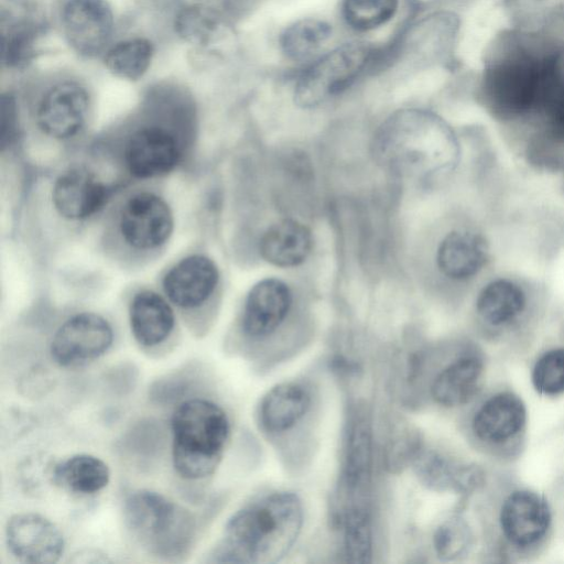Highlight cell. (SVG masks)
I'll use <instances>...</instances> for the list:
<instances>
[{
	"mask_svg": "<svg viewBox=\"0 0 564 564\" xmlns=\"http://www.w3.org/2000/svg\"><path fill=\"white\" fill-rule=\"evenodd\" d=\"M109 194L108 185L94 172L76 166L55 180L52 200L62 217L82 220L97 213L106 204Z\"/></svg>",
	"mask_w": 564,
	"mask_h": 564,
	"instance_id": "2e32d148",
	"label": "cell"
},
{
	"mask_svg": "<svg viewBox=\"0 0 564 564\" xmlns=\"http://www.w3.org/2000/svg\"><path fill=\"white\" fill-rule=\"evenodd\" d=\"M500 24L527 31H564V0H495Z\"/></svg>",
	"mask_w": 564,
	"mask_h": 564,
	"instance_id": "603a6c76",
	"label": "cell"
},
{
	"mask_svg": "<svg viewBox=\"0 0 564 564\" xmlns=\"http://www.w3.org/2000/svg\"><path fill=\"white\" fill-rule=\"evenodd\" d=\"M312 247V234L306 226L293 219H283L265 230L259 249L269 263L292 268L306 260Z\"/></svg>",
	"mask_w": 564,
	"mask_h": 564,
	"instance_id": "44dd1931",
	"label": "cell"
},
{
	"mask_svg": "<svg viewBox=\"0 0 564 564\" xmlns=\"http://www.w3.org/2000/svg\"><path fill=\"white\" fill-rule=\"evenodd\" d=\"M52 478L56 485L72 492L89 495L108 485L110 470L102 459L89 454H77L56 464Z\"/></svg>",
	"mask_w": 564,
	"mask_h": 564,
	"instance_id": "484cf974",
	"label": "cell"
},
{
	"mask_svg": "<svg viewBox=\"0 0 564 564\" xmlns=\"http://www.w3.org/2000/svg\"><path fill=\"white\" fill-rule=\"evenodd\" d=\"M532 383L544 395L564 393V348L551 349L536 360Z\"/></svg>",
	"mask_w": 564,
	"mask_h": 564,
	"instance_id": "d6a6232c",
	"label": "cell"
},
{
	"mask_svg": "<svg viewBox=\"0 0 564 564\" xmlns=\"http://www.w3.org/2000/svg\"><path fill=\"white\" fill-rule=\"evenodd\" d=\"M551 510L543 497L528 489L514 490L503 500L499 525L503 538L516 547L535 546L551 525Z\"/></svg>",
	"mask_w": 564,
	"mask_h": 564,
	"instance_id": "5bb4252c",
	"label": "cell"
},
{
	"mask_svg": "<svg viewBox=\"0 0 564 564\" xmlns=\"http://www.w3.org/2000/svg\"><path fill=\"white\" fill-rule=\"evenodd\" d=\"M485 239L470 231L454 230L441 241L436 252L438 270L453 280L474 276L487 261Z\"/></svg>",
	"mask_w": 564,
	"mask_h": 564,
	"instance_id": "d6986e66",
	"label": "cell"
},
{
	"mask_svg": "<svg viewBox=\"0 0 564 564\" xmlns=\"http://www.w3.org/2000/svg\"><path fill=\"white\" fill-rule=\"evenodd\" d=\"M344 553L351 563H367L372 553L369 512L364 503H349L343 518Z\"/></svg>",
	"mask_w": 564,
	"mask_h": 564,
	"instance_id": "4dcf8cb0",
	"label": "cell"
},
{
	"mask_svg": "<svg viewBox=\"0 0 564 564\" xmlns=\"http://www.w3.org/2000/svg\"><path fill=\"white\" fill-rule=\"evenodd\" d=\"M416 469L427 485L443 489L469 490L481 476L477 468L453 464L437 454L420 455Z\"/></svg>",
	"mask_w": 564,
	"mask_h": 564,
	"instance_id": "f1b7e54d",
	"label": "cell"
},
{
	"mask_svg": "<svg viewBox=\"0 0 564 564\" xmlns=\"http://www.w3.org/2000/svg\"><path fill=\"white\" fill-rule=\"evenodd\" d=\"M338 30L336 20L321 14L293 18L274 35L276 54L289 70L300 68L334 45Z\"/></svg>",
	"mask_w": 564,
	"mask_h": 564,
	"instance_id": "9c48e42d",
	"label": "cell"
},
{
	"mask_svg": "<svg viewBox=\"0 0 564 564\" xmlns=\"http://www.w3.org/2000/svg\"><path fill=\"white\" fill-rule=\"evenodd\" d=\"M292 302L289 286L278 279H264L249 291L242 312L243 332L253 338L273 333L286 317Z\"/></svg>",
	"mask_w": 564,
	"mask_h": 564,
	"instance_id": "ac0fdd59",
	"label": "cell"
},
{
	"mask_svg": "<svg viewBox=\"0 0 564 564\" xmlns=\"http://www.w3.org/2000/svg\"><path fill=\"white\" fill-rule=\"evenodd\" d=\"M527 422V410L521 398L511 391L488 397L476 410L471 430L477 440L500 446L516 440Z\"/></svg>",
	"mask_w": 564,
	"mask_h": 564,
	"instance_id": "e0dca14e",
	"label": "cell"
},
{
	"mask_svg": "<svg viewBox=\"0 0 564 564\" xmlns=\"http://www.w3.org/2000/svg\"><path fill=\"white\" fill-rule=\"evenodd\" d=\"M412 0H338L336 22L348 37L381 41L386 31L393 34L412 12Z\"/></svg>",
	"mask_w": 564,
	"mask_h": 564,
	"instance_id": "7c38bea8",
	"label": "cell"
},
{
	"mask_svg": "<svg viewBox=\"0 0 564 564\" xmlns=\"http://www.w3.org/2000/svg\"><path fill=\"white\" fill-rule=\"evenodd\" d=\"M471 538V531L463 519H448L434 533L435 553L443 560L459 557L468 551Z\"/></svg>",
	"mask_w": 564,
	"mask_h": 564,
	"instance_id": "836d02e7",
	"label": "cell"
},
{
	"mask_svg": "<svg viewBox=\"0 0 564 564\" xmlns=\"http://www.w3.org/2000/svg\"><path fill=\"white\" fill-rule=\"evenodd\" d=\"M381 42L346 36L306 65L289 70L294 104L315 109L378 76Z\"/></svg>",
	"mask_w": 564,
	"mask_h": 564,
	"instance_id": "3957f363",
	"label": "cell"
},
{
	"mask_svg": "<svg viewBox=\"0 0 564 564\" xmlns=\"http://www.w3.org/2000/svg\"><path fill=\"white\" fill-rule=\"evenodd\" d=\"M129 319L133 337L145 347L164 341L175 325L174 312L169 302L149 290L133 296L129 307Z\"/></svg>",
	"mask_w": 564,
	"mask_h": 564,
	"instance_id": "ffe728a7",
	"label": "cell"
},
{
	"mask_svg": "<svg viewBox=\"0 0 564 564\" xmlns=\"http://www.w3.org/2000/svg\"><path fill=\"white\" fill-rule=\"evenodd\" d=\"M524 307V292L518 284L506 279L486 284L476 301L479 317L492 327L510 325L521 315Z\"/></svg>",
	"mask_w": 564,
	"mask_h": 564,
	"instance_id": "d4e9b609",
	"label": "cell"
},
{
	"mask_svg": "<svg viewBox=\"0 0 564 564\" xmlns=\"http://www.w3.org/2000/svg\"><path fill=\"white\" fill-rule=\"evenodd\" d=\"M89 110V95L84 86L75 82H63L52 86L41 98L35 121L47 137L67 140L84 128Z\"/></svg>",
	"mask_w": 564,
	"mask_h": 564,
	"instance_id": "8fae6325",
	"label": "cell"
},
{
	"mask_svg": "<svg viewBox=\"0 0 564 564\" xmlns=\"http://www.w3.org/2000/svg\"><path fill=\"white\" fill-rule=\"evenodd\" d=\"M183 156L180 139L170 129L147 124L133 130L123 143L122 159L137 178H152L171 172Z\"/></svg>",
	"mask_w": 564,
	"mask_h": 564,
	"instance_id": "ba28073f",
	"label": "cell"
},
{
	"mask_svg": "<svg viewBox=\"0 0 564 564\" xmlns=\"http://www.w3.org/2000/svg\"><path fill=\"white\" fill-rule=\"evenodd\" d=\"M1 144L10 142L17 131V105L11 95H2L0 101Z\"/></svg>",
	"mask_w": 564,
	"mask_h": 564,
	"instance_id": "e575fe53",
	"label": "cell"
},
{
	"mask_svg": "<svg viewBox=\"0 0 564 564\" xmlns=\"http://www.w3.org/2000/svg\"><path fill=\"white\" fill-rule=\"evenodd\" d=\"M310 403V393L303 386L280 383L263 397L259 408L260 423L269 433L285 432L305 415Z\"/></svg>",
	"mask_w": 564,
	"mask_h": 564,
	"instance_id": "cb8c5ba5",
	"label": "cell"
},
{
	"mask_svg": "<svg viewBox=\"0 0 564 564\" xmlns=\"http://www.w3.org/2000/svg\"><path fill=\"white\" fill-rule=\"evenodd\" d=\"M6 542L11 554L22 563H55L65 549L59 529L47 518L33 512L17 513L9 519Z\"/></svg>",
	"mask_w": 564,
	"mask_h": 564,
	"instance_id": "30bf717a",
	"label": "cell"
},
{
	"mask_svg": "<svg viewBox=\"0 0 564 564\" xmlns=\"http://www.w3.org/2000/svg\"><path fill=\"white\" fill-rule=\"evenodd\" d=\"M174 29L183 41L208 47L221 39L227 24L215 9L204 4H192L178 11L174 20Z\"/></svg>",
	"mask_w": 564,
	"mask_h": 564,
	"instance_id": "83f0119b",
	"label": "cell"
},
{
	"mask_svg": "<svg viewBox=\"0 0 564 564\" xmlns=\"http://www.w3.org/2000/svg\"><path fill=\"white\" fill-rule=\"evenodd\" d=\"M154 54L152 43L143 37L118 42L105 55L107 69L127 80L140 79L149 69Z\"/></svg>",
	"mask_w": 564,
	"mask_h": 564,
	"instance_id": "f546056e",
	"label": "cell"
},
{
	"mask_svg": "<svg viewBox=\"0 0 564 564\" xmlns=\"http://www.w3.org/2000/svg\"><path fill=\"white\" fill-rule=\"evenodd\" d=\"M482 371L484 362L478 355H463L438 372L431 386V394L444 406L465 404L476 393Z\"/></svg>",
	"mask_w": 564,
	"mask_h": 564,
	"instance_id": "7402d4cb",
	"label": "cell"
},
{
	"mask_svg": "<svg viewBox=\"0 0 564 564\" xmlns=\"http://www.w3.org/2000/svg\"><path fill=\"white\" fill-rule=\"evenodd\" d=\"M172 459L185 479L212 475L220 463L230 425L226 412L204 399H189L174 411L171 421Z\"/></svg>",
	"mask_w": 564,
	"mask_h": 564,
	"instance_id": "277c9868",
	"label": "cell"
},
{
	"mask_svg": "<svg viewBox=\"0 0 564 564\" xmlns=\"http://www.w3.org/2000/svg\"><path fill=\"white\" fill-rule=\"evenodd\" d=\"M303 524V509L292 492H274L237 511L215 549L217 562L272 564L295 543Z\"/></svg>",
	"mask_w": 564,
	"mask_h": 564,
	"instance_id": "7a4b0ae2",
	"label": "cell"
},
{
	"mask_svg": "<svg viewBox=\"0 0 564 564\" xmlns=\"http://www.w3.org/2000/svg\"><path fill=\"white\" fill-rule=\"evenodd\" d=\"M377 161L398 175L429 177L451 172L459 145L451 126L424 108H403L391 113L375 134Z\"/></svg>",
	"mask_w": 564,
	"mask_h": 564,
	"instance_id": "6da1fadb",
	"label": "cell"
},
{
	"mask_svg": "<svg viewBox=\"0 0 564 564\" xmlns=\"http://www.w3.org/2000/svg\"><path fill=\"white\" fill-rule=\"evenodd\" d=\"M219 282L217 265L203 254L188 256L163 278V291L175 306L192 310L205 304Z\"/></svg>",
	"mask_w": 564,
	"mask_h": 564,
	"instance_id": "9a60e30c",
	"label": "cell"
},
{
	"mask_svg": "<svg viewBox=\"0 0 564 564\" xmlns=\"http://www.w3.org/2000/svg\"><path fill=\"white\" fill-rule=\"evenodd\" d=\"M130 530L162 555H176L188 545L194 523L191 514L161 494L138 490L123 507Z\"/></svg>",
	"mask_w": 564,
	"mask_h": 564,
	"instance_id": "5b68a950",
	"label": "cell"
},
{
	"mask_svg": "<svg viewBox=\"0 0 564 564\" xmlns=\"http://www.w3.org/2000/svg\"><path fill=\"white\" fill-rule=\"evenodd\" d=\"M371 468V437L367 421L356 419L347 441L344 467L346 494L354 498L359 496L369 482Z\"/></svg>",
	"mask_w": 564,
	"mask_h": 564,
	"instance_id": "4316f807",
	"label": "cell"
},
{
	"mask_svg": "<svg viewBox=\"0 0 564 564\" xmlns=\"http://www.w3.org/2000/svg\"><path fill=\"white\" fill-rule=\"evenodd\" d=\"M174 220L166 202L155 193L142 191L129 196L118 214L119 234L130 248L155 250L173 231Z\"/></svg>",
	"mask_w": 564,
	"mask_h": 564,
	"instance_id": "8992f818",
	"label": "cell"
},
{
	"mask_svg": "<svg viewBox=\"0 0 564 564\" xmlns=\"http://www.w3.org/2000/svg\"><path fill=\"white\" fill-rule=\"evenodd\" d=\"M40 29L30 21L10 23L2 34V62L7 67L21 69L35 57Z\"/></svg>",
	"mask_w": 564,
	"mask_h": 564,
	"instance_id": "1f68e13d",
	"label": "cell"
},
{
	"mask_svg": "<svg viewBox=\"0 0 564 564\" xmlns=\"http://www.w3.org/2000/svg\"><path fill=\"white\" fill-rule=\"evenodd\" d=\"M113 341L109 322L96 313H79L55 332L50 351L56 364L74 367L104 355Z\"/></svg>",
	"mask_w": 564,
	"mask_h": 564,
	"instance_id": "52a82bcc",
	"label": "cell"
},
{
	"mask_svg": "<svg viewBox=\"0 0 564 564\" xmlns=\"http://www.w3.org/2000/svg\"><path fill=\"white\" fill-rule=\"evenodd\" d=\"M416 7H430L440 4H454L457 6L466 0H412Z\"/></svg>",
	"mask_w": 564,
	"mask_h": 564,
	"instance_id": "d590c367",
	"label": "cell"
},
{
	"mask_svg": "<svg viewBox=\"0 0 564 564\" xmlns=\"http://www.w3.org/2000/svg\"><path fill=\"white\" fill-rule=\"evenodd\" d=\"M113 24V13L106 0H68L62 10L65 39L83 56H94L105 48Z\"/></svg>",
	"mask_w": 564,
	"mask_h": 564,
	"instance_id": "4fadbf2b",
	"label": "cell"
}]
</instances>
